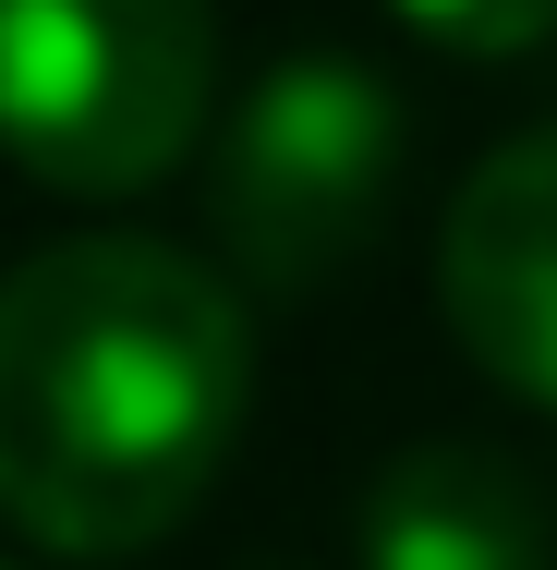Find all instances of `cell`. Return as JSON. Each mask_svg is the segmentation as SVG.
I'll return each instance as SVG.
<instances>
[{
	"label": "cell",
	"mask_w": 557,
	"mask_h": 570,
	"mask_svg": "<svg viewBox=\"0 0 557 570\" xmlns=\"http://www.w3.org/2000/svg\"><path fill=\"white\" fill-rule=\"evenodd\" d=\"M437 316L509 401L557 413V121L509 134L437 230Z\"/></svg>",
	"instance_id": "277c9868"
},
{
	"label": "cell",
	"mask_w": 557,
	"mask_h": 570,
	"mask_svg": "<svg viewBox=\"0 0 557 570\" xmlns=\"http://www.w3.org/2000/svg\"><path fill=\"white\" fill-rule=\"evenodd\" d=\"M364 570H546V498L485 438H425L364 485Z\"/></svg>",
	"instance_id": "5b68a950"
},
{
	"label": "cell",
	"mask_w": 557,
	"mask_h": 570,
	"mask_svg": "<svg viewBox=\"0 0 557 570\" xmlns=\"http://www.w3.org/2000/svg\"><path fill=\"white\" fill-rule=\"evenodd\" d=\"M388 183H400V98L364 61L316 49V61H279L230 110L219 170H207V219H219L230 267L255 292H316L376 243Z\"/></svg>",
	"instance_id": "3957f363"
},
{
	"label": "cell",
	"mask_w": 557,
	"mask_h": 570,
	"mask_svg": "<svg viewBox=\"0 0 557 570\" xmlns=\"http://www.w3.org/2000/svg\"><path fill=\"white\" fill-rule=\"evenodd\" d=\"M219 98V0H0V158L49 195H146Z\"/></svg>",
	"instance_id": "7a4b0ae2"
},
{
	"label": "cell",
	"mask_w": 557,
	"mask_h": 570,
	"mask_svg": "<svg viewBox=\"0 0 557 570\" xmlns=\"http://www.w3.org/2000/svg\"><path fill=\"white\" fill-rule=\"evenodd\" d=\"M255 328L207 255L86 230L0 279V522L49 559H133L230 473Z\"/></svg>",
	"instance_id": "6da1fadb"
},
{
	"label": "cell",
	"mask_w": 557,
	"mask_h": 570,
	"mask_svg": "<svg viewBox=\"0 0 557 570\" xmlns=\"http://www.w3.org/2000/svg\"><path fill=\"white\" fill-rule=\"evenodd\" d=\"M412 37H437L460 61H521V49H546L557 37V0H388Z\"/></svg>",
	"instance_id": "8992f818"
}]
</instances>
